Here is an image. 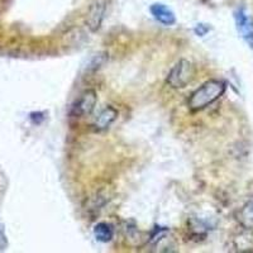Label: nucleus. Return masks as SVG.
<instances>
[{
	"instance_id": "1",
	"label": "nucleus",
	"mask_w": 253,
	"mask_h": 253,
	"mask_svg": "<svg viewBox=\"0 0 253 253\" xmlns=\"http://www.w3.org/2000/svg\"><path fill=\"white\" fill-rule=\"evenodd\" d=\"M225 89H227V85L221 80L207 81L191 94L189 101H187L189 109L191 112H199V110L205 109L210 104L218 100L225 92Z\"/></svg>"
},
{
	"instance_id": "2",
	"label": "nucleus",
	"mask_w": 253,
	"mask_h": 253,
	"mask_svg": "<svg viewBox=\"0 0 253 253\" xmlns=\"http://www.w3.org/2000/svg\"><path fill=\"white\" fill-rule=\"evenodd\" d=\"M193 63L187 60H180L167 75V84L173 89H182L193 80Z\"/></svg>"
},
{
	"instance_id": "3",
	"label": "nucleus",
	"mask_w": 253,
	"mask_h": 253,
	"mask_svg": "<svg viewBox=\"0 0 253 253\" xmlns=\"http://www.w3.org/2000/svg\"><path fill=\"white\" fill-rule=\"evenodd\" d=\"M234 19H236L237 29H238L239 35L246 43L253 48V19L248 13L246 12L245 8H238L234 13Z\"/></svg>"
},
{
	"instance_id": "6",
	"label": "nucleus",
	"mask_w": 253,
	"mask_h": 253,
	"mask_svg": "<svg viewBox=\"0 0 253 253\" xmlns=\"http://www.w3.org/2000/svg\"><path fill=\"white\" fill-rule=\"evenodd\" d=\"M151 14L153 15L157 22H160L164 26H172L176 22V17L170 8H167L165 4H153L151 5Z\"/></svg>"
},
{
	"instance_id": "5",
	"label": "nucleus",
	"mask_w": 253,
	"mask_h": 253,
	"mask_svg": "<svg viewBox=\"0 0 253 253\" xmlns=\"http://www.w3.org/2000/svg\"><path fill=\"white\" fill-rule=\"evenodd\" d=\"M107 8V0H95L87 14V27L92 32H96L103 23L104 14Z\"/></svg>"
},
{
	"instance_id": "9",
	"label": "nucleus",
	"mask_w": 253,
	"mask_h": 253,
	"mask_svg": "<svg viewBox=\"0 0 253 253\" xmlns=\"http://www.w3.org/2000/svg\"><path fill=\"white\" fill-rule=\"evenodd\" d=\"M94 236L99 242L108 243L114 237V229H113V227L110 224H108L105 221H101V223H98V224L95 225Z\"/></svg>"
},
{
	"instance_id": "10",
	"label": "nucleus",
	"mask_w": 253,
	"mask_h": 253,
	"mask_svg": "<svg viewBox=\"0 0 253 253\" xmlns=\"http://www.w3.org/2000/svg\"><path fill=\"white\" fill-rule=\"evenodd\" d=\"M207 32H209V27L204 26V24H198L195 28V33L198 36H204L207 35Z\"/></svg>"
},
{
	"instance_id": "7",
	"label": "nucleus",
	"mask_w": 253,
	"mask_h": 253,
	"mask_svg": "<svg viewBox=\"0 0 253 253\" xmlns=\"http://www.w3.org/2000/svg\"><path fill=\"white\" fill-rule=\"evenodd\" d=\"M117 117H118V110L113 107H107L105 109L101 110L100 114H99L98 117H96V119L94 121L95 129H107V128H109V126H112V123L117 119Z\"/></svg>"
},
{
	"instance_id": "8",
	"label": "nucleus",
	"mask_w": 253,
	"mask_h": 253,
	"mask_svg": "<svg viewBox=\"0 0 253 253\" xmlns=\"http://www.w3.org/2000/svg\"><path fill=\"white\" fill-rule=\"evenodd\" d=\"M237 220L246 229H253V196L241 208L237 214Z\"/></svg>"
},
{
	"instance_id": "4",
	"label": "nucleus",
	"mask_w": 253,
	"mask_h": 253,
	"mask_svg": "<svg viewBox=\"0 0 253 253\" xmlns=\"http://www.w3.org/2000/svg\"><path fill=\"white\" fill-rule=\"evenodd\" d=\"M95 104H96V94L94 90H87L72 105L71 115L75 118H83L85 115H89L94 110Z\"/></svg>"
}]
</instances>
